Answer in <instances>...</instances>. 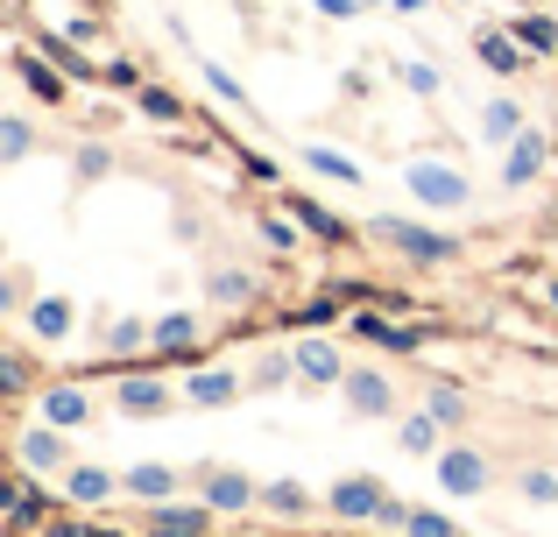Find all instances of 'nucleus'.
<instances>
[{
  "mask_svg": "<svg viewBox=\"0 0 558 537\" xmlns=\"http://www.w3.org/2000/svg\"><path fill=\"white\" fill-rule=\"evenodd\" d=\"M403 85L410 93H438V71L432 64H403Z\"/></svg>",
  "mask_w": 558,
  "mask_h": 537,
  "instance_id": "2f4dec72",
  "label": "nucleus"
},
{
  "mask_svg": "<svg viewBox=\"0 0 558 537\" xmlns=\"http://www.w3.org/2000/svg\"><path fill=\"white\" fill-rule=\"evenodd\" d=\"M262 502H269V510H283V516H298V510H304V488H290V481H269V488H262Z\"/></svg>",
  "mask_w": 558,
  "mask_h": 537,
  "instance_id": "b1692460",
  "label": "nucleus"
},
{
  "mask_svg": "<svg viewBox=\"0 0 558 537\" xmlns=\"http://www.w3.org/2000/svg\"><path fill=\"white\" fill-rule=\"evenodd\" d=\"M375 234L389 241V248H403L410 263H452V241L432 234V227H410V220H375Z\"/></svg>",
  "mask_w": 558,
  "mask_h": 537,
  "instance_id": "f03ea898",
  "label": "nucleus"
},
{
  "mask_svg": "<svg viewBox=\"0 0 558 537\" xmlns=\"http://www.w3.org/2000/svg\"><path fill=\"white\" fill-rule=\"evenodd\" d=\"M347 396H354L361 411H375V417L396 403V396H389V382H381V375H368V368H354V375H347Z\"/></svg>",
  "mask_w": 558,
  "mask_h": 537,
  "instance_id": "ddd939ff",
  "label": "nucleus"
},
{
  "mask_svg": "<svg viewBox=\"0 0 558 537\" xmlns=\"http://www.w3.org/2000/svg\"><path fill=\"white\" fill-rule=\"evenodd\" d=\"M410 537H460V530H452V524H446V516H432V510H417V516H410Z\"/></svg>",
  "mask_w": 558,
  "mask_h": 537,
  "instance_id": "c756f323",
  "label": "nucleus"
},
{
  "mask_svg": "<svg viewBox=\"0 0 558 537\" xmlns=\"http://www.w3.org/2000/svg\"><path fill=\"white\" fill-rule=\"evenodd\" d=\"M128 411H163V382H121Z\"/></svg>",
  "mask_w": 558,
  "mask_h": 537,
  "instance_id": "412c9836",
  "label": "nucleus"
},
{
  "mask_svg": "<svg viewBox=\"0 0 558 537\" xmlns=\"http://www.w3.org/2000/svg\"><path fill=\"white\" fill-rule=\"evenodd\" d=\"M545 170V135H517V149L502 156V184H531Z\"/></svg>",
  "mask_w": 558,
  "mask_h": 537,
  "instance_id": "423d86ee",
  "label": "nucleus"
},
{
  "mask_svg": "<svg viewBox=\"0 0 558 537\" xmlns=\"http://www.w3.org/2000/svg\"><path fill=\"white\" fill-rule=\"evenodd\" d=\"M481 127H488V142H509V135H523V113L509 107V99H495V107L481 113Z\"/></svg>",
  "mask_w": 558,
  "mask_h": 537,
  "instance_id": "f3484780",
  "label": "nucleus"
},
{
  "mask_svg": "<svg viewBox=\"0 0 558 537\" xmlns=\"http://www.w3.org/2000/svg\"><path fill=\"white\" fill-rule=\"evenodd\" d=\"M304 163H312V170H318V178H340V184H361V170H354V163H347V156H332V149H318V142H312V149H304Z\"/></svg>",
  "mask_w": 558,
  "mask_h": 537,
  "instance_id": "a211bd4d",
  "label": "nucleus"
},
{
  "mask_svg": "<svg viewBox=\"0 0 558 537\" xmlns=\"http://www.w3.org/2000/svg\"><path fill=\"white\" fill-rule=\"evenodd\" d=\"M233 375H219V368H205V375H191V403H233Z\"/></svg>",
  "mask_w": 558,
  "mask_h": 537,
  "instance_id": "dca6fc26",
  "label": "nucleus"
},
{
  "mask_svg": "<svg viewBox=\"0 0 558 537\" xmlns=\"http://www.w3.org/2000/svg\"><path fill=\"white\" fill-rule=\"evenodd\" d=\"M517 36L531 42V50H558V28H551V22H537V14H531V22H517Z\"/></svg>",
  "mask_w": 558,
  "mask_h": 537,
  "instance_id": "bb28decb",
  "label": "nucleus"
},
{
  "mask_svg": "<svg viewBox=\"0 0 558 537\" xmlns=\"http://www.w3.org/2000/svg\"><path fill=\"white\" fill-rule=\"evenodd\" d=\"M438 488H446V496H481V488H488V460L466 453V446L438 453Z\"/></svg>",
  "mask_w": 558,
  "mask_h": 537,
  "instance_id": "7ed1b4c3",
  "label": "nucleus"
},
{
  "mask_svg": "<svg viewBox=\"0 0 558 537\" xmlns=\"http://www.w3.org/2000/svg\"><path fill=\"white\" fill-rule=\"evenodd\" d=\"M298 375H304V382H347L354 368L340 361V346H326V340H304V346H298Z\"/></svg>",
  "mask_w": 558,
  "mask_h": 537,
  "instance_id": "39448f33",
  "label": "nucleus"
},
{
  "mask_svg": "<svg viewBox=\"0 0 558 537\" xmlns=\"http://www.w3.org/2000/svg\"><path fill=\"white\" fill-rule=\"evenodd\" d=\"M205 85H213V93H219V99H233V107H241V85H233V78H227V71H219V64H205Z\"/></svg>",
  "mask_w": 558,
  "mask_h": 537,
  "instance_id": "473e14b6",
  "label": "nucleus"
},
{
  "mask_svg": "<svg viewBox=\"0 0 558 537\" xmlns=\"http://www.w3.org/2000/svg\"><path fill=\"white\" fill-rule=\"evenodd\" d=\"M28 326H36L43 340H64V332H71V304L64 297H36V304H28Z\"/></svg>",
  "mask_w": 558,
  "mask_h": 537,
  "instance_id": "f8f14e48",
  "label": "nucleus"
},
{
  "mask_svg": "<svg viewBox=\"0 0 558 537\" xmlns=\"http://www.w3.org/2000/svg\"><path fill=\"white\" fill-rule=\"evenodd\" d=\"M142 113H156V121H178V99H170V93H142Z\"/></svg>",
  "mask_w": 558,
  "mask_h": 537,
  "instance_id": "72a5a7b5",
  "label": "nucleus"
},
{
  "mask_svg": "<svg viewBox=\"0 0 558 537\" xmlns=\"http://www.w3.org/2000/svg\"><path fill=\"white\" fill-rule=\"evenodd\" d=\"M410 198H417V206H432V212H452L466 198V178L460 170H446V163H410Z\"/></svg>",
  "mask_w": 558,
  "mask_h": 537,
  "instance_id": "f257e3e1",
  "label": "nucleus"
},
{
  "mask_svg": "<svg viewBox=\"0 0 558 537\" xmlns=\"http://www.w3.org/2000/svg\"><path fill=\"white\" fill-rule=\"evenodd\" d=\"M0 156H8V163L28 156V121H0Z\"/></svg>",
  "mask_w": 558,
  "mask_h": 537,
  "instance_id": "4be33fe9",
  "label": "nucleus"
},
{
  "mask_svg": "<svg viewBox=\"0 0 558 537\" xmlns=\"http://www.w3.org/2000/svg\"><path fill=\"white\" fill-rule=\"evenodd\" d=\"M43 417H50L57 431H64V425H85V396H78V389H50V396H43Z\"/></svg>",
  "mask_w": 558,
  "mask_h": 537,
  "instance_id": "2eb2a0df",
  "label": "nucleus"
},
{
  "mask_svg": "<svg viewBox=\"0 0 558 537\" xmlns=\"http://www.w3.org/2000/svg\"><path fill=\"white\" fill-rule=\"evenodd\" d=\"M396 439H403L410 453H432V446H438V417H432V411H424V417H410V425L396 431Z\"/></svg>",
  "mask_w": 558,
  "mask_h": 537,
  "instance_id": "6ab92c4d",
  "label": "nucleus"
},
{
  "mask_svg": "<svg viewBox=\"0 0 558 537\" xmlns=\"http://www.w3.org/2000/svg\"><path fill=\"white\" fill-rule=\"evenodd\" d=\"M8 516H14V524L36 516V488H28V481H8Z\"/></svg>",
  "mask_w": 558,
  "mask_h": 537,
  "instance_id": "a878e982",
  "label": "nucleus"
},
{
  "mask_svg": "<svg viewBox=\"0 0 558 537\" xmlns=\"http://www.w3.org/2000/svg\"><path fill=\"white\" fill-rule=\"evenodd\" d=\"M247 502H255V488H247L241 474H213V481H205V510H247Z\"/></svg>",
  "mask_w": 558,
  "mask_h": 537,
  "instance_id": "9b49d317",
  "label": "nucleus"
},
{
  "mask_svg": "<svg viewBox=\"0 0 558 537\" xmlns=\"http://www.w3.org/2000/svg\"><path fill=\"white\" fill-rule=\"evenodd\" d=\"M121 488H135V496H142V502H170V496H178V474H170V467H163V460H142V467H135V474H128V481H121Z\"/></svg>",
  "mask_w": 558,
  "mask_h": 537,
  "instance_id": "1a4fd4ad",
  "label": "nucleus"
},
{
  "mask_svg": "<svg viewBox=\"0 0 558 537\" xmlns=\"http://www.w3.org/2000/svg\"><path fill=\"white\" fill-rule=\"evenodd\" d=\"M22 71H28V85H36V93H43V99H57V93H64V85H57V78H50V71H43V64H22Z\"/></svg>",
  "mask_w": 558,
  "mask_h": 537,
  "instance_id": "f704fd0d",
  "label": "nucleus"
},
{
  "mask_svg": "<svg viewBox=\"0 0 558 537\" xmlns=\"http://www.w3.org/2000/svg\"><path fill=\"white\" fill-rule=\"evenodd\" d=\"M78 537H121V530H93V524H78Z\"/></svg>",
  "mask_w": 558,
  "mask_h": 537,
  "instance_id": "c9c22d12",
  "label": "nucleus"
},
{
  "mask_svg": "<svg viewBox=\"0 0 558 537\" xmlns=\"http://www.w3.org/2000/svg\"><path fill=\"white\" fill-rule=\"evenodd\" d=\"M22 467H36V474H50V467H64V431H22Z\"/></svg>",
  "mask_w": 558,
  "mask_h": 537,
  "instance_id": "6e6552de",
  "label": "nucleus"
},
{
  "mask_svg": "<svg viewBox=\"0 0 558 537\" xmlns=\"http://www.w3.org/2000/svg\"><path fill=\"white\" fill-rule=\"evenodd\" d=\"M523 496H531V502H558V474H545V467L523 474Z\"/></svg>",
  "mask_w": 558,
  "mask_h": 537,
  "instance_id": "c85d7f7f",
  "label": "nucleus"
},
{
  "mask_svg": "<svg viewBox=\"0 0 558 537\" xmlns=\"http://www.w3.org/2000/svg\"><path fill=\"white\" fill-rule=\"evenodd\" d=\"M213 524H205V510H191V502H163L156 510V524H149V537H205Z\"/></svg>",
  "mask_w": 558,
  "mask_h": 537,
  "instance_id": "0eeeda50",
  "label": "nucleus"
},
{
  "mask_svg": "<svg viewBox=\"0 0 558 537\" xmlns=\"http://www.w3.org/2000/svg\"><path fill=\"white\" fill-rule=\"evenodd\" d=\"M64 488H71V502H85V510H93V502L113 496V474H107V467H71Z\"/></svg>",
  "mask_w": 558,
  "mask_h": 537,
  "instance_id": "9d476101",
  "label": "nucleus"
},
{
  "mask_svg": "<svg viewBox=\"0 0 558 537\" xmlns=\"http://www.w3.org/2000/svg\"><path fill=\"white\" fill-rule=\"evenodd\" d=\"M424 411H432V417H438V425H460V396H452V389H446V382H438V389H432V403H424Z\"/></svg>",
  "mask_w": 558,
  "mask_h": 537,
  "instance_id": "cd10ccee",
  "label": "nucleus"
},
{
  "mask_svg": "<svg viewBox=\"0 0 558 537\" xmlns=\"http://www.w3.org/2000/svg\"><path fill=\"white\" fill-rule=\"evenodd\" d=\"M213 297H219V304H247V297H255V283L227 269V276H213Z\"/></svg>",
  "mask_w": 558,
  "mask_h": 537,
  "instance_id": "5701e85b",
  "label": "nucleus"
},
{
  "mask_svg": "<svg viewBox=\"0 0 558 537\" xmlns=\"http://www.w3.org/2000/svg\"><path fill=\"white\" fill-rule=\"evenodd\" d=\"M142 340H156V332H142L135 318H113V326H107V346H113V354H135Z\"/></svg>",
  "mask_w": 558,
  "mask_h": 537,
  "instance_id": "aec40b11",
  "label": "nucleus"
},
{
  "mask_svg": "<svg viewBox=\"0 0 558 537\" xmlns=\"http://www.w3.org/2000/svg\"><path fill=\"white\" fill-rule=\"evenodd\" d=\"M381 481H368V474H354V481H332V510L340 516H381Z\"/></svg>",
  "mask_w": 558,
  "mask_h": 537,
  "instance_id": "20e7f679",
  "label": "nucleus"
},
{
  "mask_svg": "<svg viewBox=\"0 0 558 537\" xmlns=\"http://www.w3.org/2000/svg\"><path fill=\"white\" fill-rule=\"evenodd\" d=\"M481 57H488V64H495V71H517V50H509V42H502V36H488V42H481Z\"/></svg>",
  "mask_w": 558,
  "mask_h": 537,
  "instance_id": "7c9ffc66",
  "label": "nucleus"
},
{
  "mask_svg": "<svg viewBox=\"0 0 558 537\" xmlns=\"http://www.w3.org/2000/svg\"><path fill=\"white\" fill-rule=\"evenodd\" d=\"M149 332H156V346H163V354H184V346H191V340H198V326H191V318H184V312H163V318H156V326H149Z\"/></svg>",
  "mask_w": 558,
  "mask_h": 537,
  "instance_id": "4468645a",
  "label": "nucleus"
},
{
  "mask_svg": "<svg viewBox=\"0 0 558 537\" xmlns=\"http://www.w3.org/2000/svg\"><path fill=\"white\" fill-rule=\"evenodd\" d=\"M0 389H8V396H22V389H28V361L22 354H0Z\"/></svg>",
  "mask_w": 558,
  "mask_h": 537,
  "instance_id": "393cba45",
  "label": "nucleus"
}]
</instances>
